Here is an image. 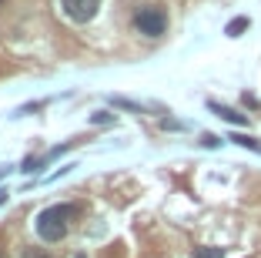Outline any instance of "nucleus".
Wrapping results in <instances>:
<instances>
[{"label": "nucleus", "mask_w": 261, "mask_h": 258, "mask_svg": "<svg viewBox=\"0 0 261 258\" xmlns=\"http://www.w3.org/2000/svg\"><path fill=\"white\" fill-rule=\"evenodd\" d=\"M0 178H4V171H0Z\"/></svg>", "instance_id": "13"}, {"label": "nucleus", "mask_w": 261, "mask_h": 258, "mask_svg": "<svg viewBox=\"0 0 261 258\" xmlns=\"http://www.w3.org/2000/svg\"><path fill=\"white\" fill-rule=\"evenodd\" d=\"M201 145H204V148H218V145H221V137H215V134H204V137H201Z\"/></svg>", "instance_id": "8"}, {"label": "nucleus", "mask_w": 261, "mask_h": 258, "mask_svg": "<svg viewBox=\"0 0 261 258\" xmlns=\"http://www.w3.org/2000/svg\"><path fill=\"white\" fill-rule=\"evenodd\" d=\"M134 27H138L144 37H161L164 31H168V14H164L161 7H141L138 14H134Z\"/></svg>", "instance_id": "2"}, {"label": "nucleus", "mask_w": 261, "mask_h": 258, "mask_svg": "<svg viewBox=\"0 0 261 258\" xmlns=\"http://www.w3.org/2000/svg\"><path fill=\"white\" fill-rule=\"evenodd\" d=\"M111 121H114V118H111L108 111H97V114H94V124H111Z\"/></svg>", "instance_id": "9"}, {"label": "nucleus", "mask_w": 261, "mask_h": 258, "mask_svg": "<svg viewBox=\"0 0 261 258\" xmlns=\"http://www.w3.org/2000/svg\"><path fill=\"white\" fill-rule=\"evenodd\" d=\"M211 111L221 118V121H228V124H238V128H245L248 124V114H241V111H234V107H224V104H218V101H211Z\"/></svg>", "instance_id": "4"}, {"label": "nucleus", "mask_w": 261, "mask_h": 258, "mask_svg": "<svg viewBox=\"0 0 261 258\" xmlns=\"http://www.w3.org/2000/svg\"><path fill=\"white\" fill-rule=\"evenodd\" d=\"M61 7L74 24H87V20H94L100 0H61Z\"/></svg>", "instance_id": "3"}, {"label": "nucleus", "mask_w": 261, "mask_h": 258, "mask_svg": "<svg viewBox=\"0 0 261 258\" xmlns=\"http://www.w3.org/2000/svg\"><path fill=\"white\" fill-rule=\"evenodd\" d=\"M191 258H224V248H194Z\"/></svg>", "instance_id": "7"}, {"label": "nucleus", "mask_w": 261, "mask_h": 258, "mask_svg": "<svg viewBox=\"0 0 261 258\" xmlns=\"http://www.w3.org/2000/svg\"><path fill=\"white\" fill-rule=\"evenodd\" d=\"M248 24H251L248 17H238V20H231V24H228V31H224V34H228V37H238L241 31H248Z\"/></svg>", "instance_id": "6"}, {"label": "nucleus", "mask_w": 261, "mask_h": 258, "mask_svg": "<svg viewBox=\"0 0 261 258\" xmlns=\"http://www.w3.org/2000/svg\"><path fill=\"white\" fill-rule=\"evenodd\" d=\"M0 258H4V251H0Z\"/></svg>", "instance_id": "14"}, {"label": "nucleus", "mask_w": 261, "mask_h": 258, "mask_svg": "<svg viewBox=\"0 0 261 258\" xmlns=\"http://www.w3.org/2000/svg\"><path fill=\"white\" fill-rule=\"evenodd\" d=\"M31 258H50V255H44V251H37V255H31Z\"/></svg>", "instance_id": "11"}, {"label": "nucleus", "mask_w": 261, "mask_h": 258, "mask_svg": "<svg viewBox=\"0 0 261 258\" xmlns=\"http://www.w3.org/2000/svg\"><path fill=\"white\" fill-rule=\"evenodd\" d=\"M231 141H234V145H241V148H251V151H258V154H261V141H258V137H248V134H234V137H231Z\"/></svg>", "instance_id": "5"}, {"label": "nucleus", "mask_w": 261, "mask_h": 258, "mask_svg": "<svg viewBox=\"0 0 261 258\" xmlns=\"http://www.w3.org/2000/svg\"><path fill=\"white\" fill-rule=\"evenodd\" d=\"M77 258H87V255H77Z\"/></svg>", "instance_id": "12"}, {"label": "nucleus", "mask_w": 261, "mask_h": 258, "mask_svg": "<svg viewBox=\"0 0 261 258\" xmlns=\"http://www.w3.org/2000/svg\"><path fill=\"white\" fill-rule=\"evenodd\" d=\"M74 215H77L74 205H50L34 218V228H37V235L44 238V242H61V238L67 235Z\"/></svg>", "instance_id": "1"}, {"label": "nucleus", "mask_w": 261, "mask_h": 258, "mask_svg": "<svg viewBox=\"0 0 261 258\" xmlns=\"http://www.w3.org/2000/svg\"><path fill=\"white\" fill-rule=\"evenodd\" d=\"M7 198H10V191H7V188H0V205H4Z\"/></svg>", "instance_id": "10"}]
</instances>
